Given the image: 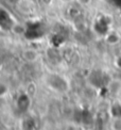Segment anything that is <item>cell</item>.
I'll list each match as a JSON object with an SVG mask.
<instances>
[{
    "label": "cell",
    "instance_id": "cell-4",
    "mask_svg": "<svg viewBox=\"0 0 121 130\" xmlns=\"http://www.w3.org/2000/svg\"><path fill=\"white\" fill-rule=\"evenodd\" d=\"M112 128L116 130H121V118H117V120H112Z\"/></svg>",
    "mask_w": 121,
    "mask_h": 130
},
{
    "label": "cell",
    "instance_id": "cell-1",
    "mask_svg": "<svg viewBox=\"0 0 121 130\" xmlns=\"http://www.w3.org/2000/svg\"><path fill=\"white\" fill-rule=\"evenodd\" d=\"M108 115L111 120L121 118V99H116L111 102L108 107Z\"/></svg>",
    "mask_w": 121,
    "mask_h": 130
},
{
    "label": "cell",
    "instance_id": "cell-6",
    "mask_svg": "<svg viewBox=\"0 0 121 130\" xmlns=\"http://www.w3.org/2000/svg\"><path fill=\"white\" fill-rule=\"evenodd\" d=\"M79 2L82 4V5H87L91 2V0H79Z\"/></svg>",
    "mask_w": 121,
    "mask_h": 130
},
{
    "label": "cell",
    "instance_id": "cell-2",
    "mask_svg": "<svg viewBox=\"0 0 121 130\" xmlns=\"http://www.w3.org/2000/svg\"><path fill=\"white\" fill-rule=\"evenodd\" d=\"M104 41L106 42V44L109 46H116L121 42V33L117 30H109L104 36Z\"/></svg>",
    "mask_w": 121,
    "mask_h": 130
},
{
    "label": "cell",
    "instance_id": "cell-3",
    "mask_svg": "<svg viewBox=\"0 0 121 130\" xmlns=\"http://www.w3.org/2000/svg\"><path fill=\"white\" fill-rule=\"evenodd\" d=\"M21 57L25 61L29 62V63H33L38 60L39 58V53H38L37 50L32 49V48H29V49H25L21 53Z\"/></svg>",
    "mask_w": 121,
    "mask_h": 130
},
{
    "label": "cell",
    "instance_id": "cell-5",
    "mask_svg": "<svg viewBox=\"0 0 121 130\" xmlns=\"http://www.w3.org/2000/svg\"><path fill=\"white\" fill-rule=\"evenodd\" d=\"M114 65H115V67H116V68L121 70V55L115 57V59H114Z\"/></svg>",
    "mask_w": 121,
    "mask_h": 130
}]
</instances>
